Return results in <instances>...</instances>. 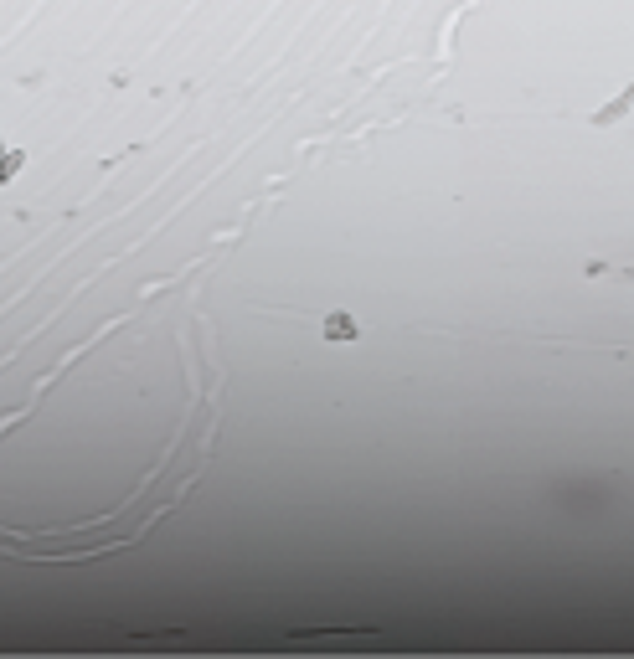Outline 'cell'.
<instances>
[{"label": "cell", "instance_id": "6da1fadb", "mask_svg": "<svg viewBox=\"0 0 634 659\" xmlns=\"http://www.w3.org/2000/svg\"><path fill=\"white\" fill-rule=\"evenodd\" d=\"M325 335H330V340H351L356 330H351V320H341V315H336V320H330V330H325Z\"/></svg>", "mask_w": 634, "mask_h": 659}]
</instances>
